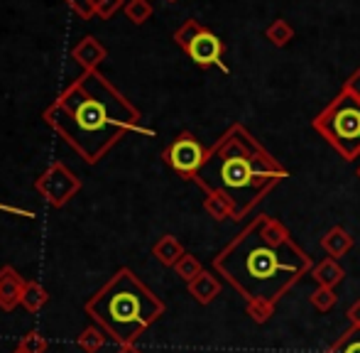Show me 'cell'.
<instances>
[{"label": "cell", "mask_w": 360, "mask_h": 353, "mask_svg": "<svg viewBox=\"0 0 360 353\" xmlns=\"http://www.w3.org/2000/svg\"><path fill=\"white\" fill-rule=\"evenodd\" d=\"M165 160L172 165V169H176L184 176H194L199 172V167L206 160V150L196 143L191 135H179L174 143L169 145V150L165 153Z\"/></svg>", "instance_id": "obj_6"}, {"label": "cell", "mask_w": 360, "mask_h": 353, "mask_svg": "<svg viewBox=\"0 0 360 353\" xmlns=\"http://www.w3.org/2000/svg\"><path fill=\"white\" fill-rule=\"evenodd\" d=\"M120 8H125V0H96V15L101 20H110Z\"/></svg>", "instance_id": "obj_13"}, {"label": "cell", "mask_w": 360, "mask_h": 353, "mask_svg": "<svg viewBox=\"0 0 360 353\" xmlns=\"http://www.w3.org/2000/svg\"><path fill=\"white\" fill-rule=\"evenodd\" d=\"M44 120L84 155L86 162H96L138 123V110L98 72H84L49 105Z\"/></svg>", "instance_id": "obj_1"}, {"label": "cell", "mask_w": 360, "mask_h": 353, "mask_svg": "<svg viewBox=\"0 0 360 353\" xmlns=\"http://www.w3.org/2000/svg\"><path fill=\"white\" fill-rule=\"evenodd\" d=\"M316 130L343 155L353 160L360 155V98L351 89L343 91L326 110L316 118Z\"/></svg>", "instance_id": "obj_5"}, {"label": "cell", "mask_w": 360, "mask_h": 353, "mask_svg": "<svg viewBox=\"0 0 360 353\" xmlns=\"http://www.w3.org/2000/svg\"><path fill=\"white\" fill-rule=\"evenodd\" d=\"M196 181L223 199L236 214L248 211L287 172L250 138L243 125H233L194 174Z\"/></svg>", "instance_id": "obj_2"}, {"label": "cell", "mask_w": 360, "mask_h": 353, "mask_svg": "<svg viewBox=\"0 0 360 353\" xmlns=\"http://www.w3.org/2000/svg\"><path fill=\"white\" fill-rule=\"evenodd\" d=\"M201 30H204V27H201V25L196 23V20H186V23L181 25V27L174 32L176 44H179L181 49H186V47H189V44H191V39H194L196 34L201 32Z\"/></svg>", "instance_id": "obj_11"}, {"label": "cell", "mask_w": 360, "mask_h": 353, "mask_svg": "<svg viewBox=\"0 0 360 353\" xmlns=\"http://www.w3.org/2000/svg\"><path fill=\"white\" fill-rule=\"evenodd\" d=\"M307 258L265 221L252 224L218 260L226 277L250 300L272 302L307 270Z\"/></svg>", "instance_id": "obj_3"}, {"label": "cell", "mask_w": 360, "mask_h": 353, "mask_svg": "<svg viewBox=\"0 0 360 353\" xmlns=\"http://www.w3.org/2000/svg\"><path fill=\"white\" fill-rule=\"evenodd\" d=\"M267 37L272 39V42L275 44H287L289 39H292V27H289V25L285 23V20H277L275 25H272L270 30H267Z\"/></svg>", "instance_id": "obj_12"}, {"label": "cell", "mask_w": 360, "mask_h": 353, "mask_svg": "<svg viewBox=\"0 0 360 353\" xmlns=\"http://www.w3.org/2000/svg\"><path fill=\"white\" fill-rule=\"evenodd\" d=\"M98 316L120 339H133L145 324H150L160 312V304L140 285L123 277L115 282L103 300L96 304Z\"/></svg>", "instance_id": "obj_4"}, {"label": "cell", "mask_w": 360, "mask_h": 353, "mask_svg": "<svg viewBox=\"0 0 360 353\" xmlns=\"http://www.w3.org/2000/svg\"><path fill=\"white\" fill-rule=\"evenodd\" d=\"M72 57L86 69V72H96V67L105 59V47L96 37H84L74 47Z\"/></svg>", "instance_id": "obj_9"}, {"label": "cell", "mask_w": 360, "mask_h": 353, "mask_svg": "<svg viewBox=\"0 0 360 353\" xmlns=\"http://www.w3.org/2000/svg\"><path fill=\"white\" fill-rule=\"evenodd\" d=\"M81 20H91L96 15V0H64Z\"/></svg>", "instance_id": "obj_14"}, {"label": "cell", "mask_w": 360, "mask_h": 353, "mask_svg": "<svg viewBox=\"0 0 360 353\" xmlns=\"http://www.w3.org/2000/svg\"><path fill=\"white\" fill-rule=\"evenodd\" d=\"M123 10H125V15H128V20H133L135 25H143L152 18L150 0H128Z\"/></svg>", "instance_id": "obj_10"}, {"label": "cell", "mask_w": 360, "mask_h": 353, "mask_svg": "<svg viewBox=\"0 0 360 353\" xmlns=\"http://www.w3.org/2000/svg\"><path fill=\"white\" fill-rule=\"evenodd\" d=\"M186 54H189L191 59H194L199 67H211V64H218L221 69H226L221 64V57H223V42L216 37L214 32H209V30H201L199 34H196L194 39H191V44L186 47Z\"/></svg>", "instance_id": "obj_7"}, {"label": "cell", "mask_w": 360, "mask_h": 353, "mask_svg": "<svg viewBox=\"0 0 360 353\" xmlns=\"http://www.w3.org/2000/svg\"><path fill=\"white\" fill-rule=\"evenodd\" d=\"M331 353H360V329H353Z\"/></svg>", "instance_id": "obj_15"}, {"label": "cell", "mask_w": 360, "mask_h": 353, "mask_svg": "<svg viewBox=\"0 0 360 353\" xmlns=\"http://www.w3.org/2000/svg\"><path fill=\"white\" fill-rule=\"evenodd\" d=\"M39 189L47 194L49 201L62 204L67 196H72L74 191L79 189V181H76L74 176L62 167V165H54V167L44 174V179L39 181Z\"/></svg>", "instance_id": "obj_8"}]
</instances>
